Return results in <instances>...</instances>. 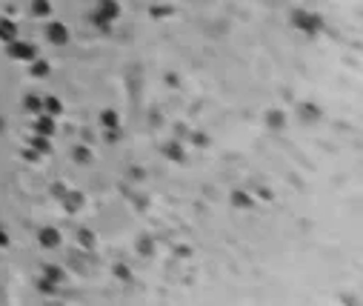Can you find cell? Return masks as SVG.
<instances>
[{"label":"cell","instance_id":"cell-19","mask_svg":"<svg viewBox=\"0 0 363 306\" xmlns=\"http://www.w3.org/2000/svg\"><path fill=\"white\" fill-rule=\"evenodd\" d=\"M46 277H49V280H60L63 272L58 269V266H46Z\"/></svg>","mask_w":363,"mask_h":306},{"label":"cell","instance_id":"cell-1","mask_svg":"<svg viewBox=\"0 0 363 306\" xmlns=\"http://www.w3.org/2000/svg\"><path fill=\"white\" fill-rule=\"evenodd\" d=\"M9 55L17 58V61H34V46L17 43V37H15V40H9Z\"/></svg>","mask_w":363,"mask_h":306},{"label":"cell","instance_id":"cell-15","mask_svg":"<svg viewBox=\"0 0 363 306\" xmlns=\"http://www.w3.org/2000/svg\"><path fill=\"white\" fill-rule=\"evenodd\" d=\"M100 121L106 123L109 129H118V115H115L112 109H109V112H103V118H100Z\"/></svg>","mask_w":363,"mask_h":306},{"label":"cell","instance_id":"cell-16","mask_svg":"<svg viewBox=\"0 0 363 306\" xmlns=\"http://www.w3.org/2000/svg\"><path fill=\"white\" fill-rule=\"evenodd\" d=\"M31 12H34V15H49V3H46V0H34V3H31Z\"/></svg>","mask_w":363,"mask_h":306},{"label":"cell","instance_id":"cell-2","mask_svg":"<svg viewBox=\"0 0 363 306\" xmlns=\"http://www.w3.org/2000/svg\"><path fill=\"white\" fill-rule=\"evenodd\" d=\"M46 34H49V40H52V43H58V46L69 43V31H66V26H63V23H49Z\"/></svg>","mask_w":363,"mask_h":306},{"label":"cell","instance_id":"cell-25","mask_svg":"<svg viewBox=\"0 0 363 306\" xmlns=\"http://www.w3.org/2000/svg\"><path fill=\"white\" fill-rule=\"evenodd\" d=\"M0 129H3V121H0Z\"/></svg>","mask_w":363,"mask_h":306},{"label":"cell","instance_id":"cell-20","mask_svg":"<svg viewBox=\"0 0 363 306\" xmlns=\"http://www.w3.org/2000/svg\"><path fill=\"white\" fill-rule=\"evenodd\" d=\"M301 115H303V118H318V109H315V106H303Z\"/></svg>","mask_w":363,"mask_h":306},{"label":"cell","instance_id":"cell-14","mask_svg":"<svg viewBox=\"0 0 363 306\" xmlns=\"http://www.w3.org/2000/svg\"><path fill=\"white\" fill-rule=\"evenodd\" d=\"M75 160H80V163H89V160H91V152L86 149V146H77V149H75Z\"/></svg>","mask_w":363,"mask_h":306},{"label":"cell","instance_id":"cell-21","mask_svg":"<svg viewBox=\"0 0 363 306\" xmlns=\"http://www.w3.org/2000/svg\"><path fill=\"white\" fill-rule=\"evenodd\" d=\"M80 241H83V246H86V249H91V244H94L91 232H80Z\"/></svg>","mask_w":363,"mask_h":306},{"label":"cell","instance_id":"cell-9","mask_svg":"<svg viewBox=\"0 0 363 306\" xmlns=\"http://www.w3.org/2000/svg\"><path fill=\"white\" fill-rule=\"evenodd\" d=\"M43 109L55 118V115H60V112H63V103L58 100V97H46V100H43Z\"/></svg>","mask_w":363,"mask_h":306},{"label":"cell","instance_id":"cell-13","mask_svg":"<svg viewBox=\"0 0 363 306\" xmlns=\"http://www.w3.org/2000/svg\"><path fill=\"white\" fill-rule=\"evenodd\" d=\"M232 203H235V206H243V209H246V206H252V198H249L246 192H235V195H232Z\"/></svg>","mask_w":363,"mask_h":306},{"label":"cell","instance_id":"cell-24","mask_svg":"<svg viewBox=\"0 0 363 306\" xmlns=\"http://www.w3.org/2000/svg\"><path fill=\"white\" fill-rule=\"evenodd\" d=\"M0 244H6V232L3 229H0Z\"/></svg>","mask_w":363,"mask_h":306},{"label":"cell","instance_id":"cell-5","mask_svg":"<svg viewBox=\"0 0 363 306\" xmlns=\"http://www.w3.org/2000/svg\"><path fill=\"white\" fill-rule=\"evenodd\" d=\"M295 26H301L306 31H315L320 26V20L315 17V15H306V12H295Z\"/></svg>","mask_w":363,"mask_h":306},{"label":"cell","instance_id":"cell-12","mask_svg":"<svg viewBox=\"0 0 363 306\" xmlns=\"http://www.w3.org/2000/svg\"><path fill=\"white\" fill-rule=\"evenodd\" d=\"M80 203H83V195H80V192H69V195H66V209H77Z\"/></svg>","mask_w":363,"mask_h":306},{"label":"cell","instance_id":"cell-6","mask_svg":"<svg viewBox=\"0 0 363 306\" xmlns=\"http://www.w3.org/2000/svg\"><path fill=\"white\" fill-rule=\"evenodd\" d=\"M34 129H37V135H55V121H52V115L49 118H37V123H34Z\"/></svg>","mask_w":363,"mask_h":306},{"label":"cell","instance_id":"cell-7","mask_svg":"<svg viewBox=\"0 0 363 306\" xmlns=\"http://www.w3.org/2000/svg\"><path fill=\"white\" fill-rule=\"evenodd\" d=\"M17 37V26L12 23V20H0V40H15Z\"/></svg>","mask_w":363,"mask_h":306},{"label":"cell","instance_id":"cell-3","mask_svg":"<svg viewBox=\"0 0 363 306\" xmlns=\"http://www.w3.org/2000/svg\"><path fill=\"white\" fill-rule=\"evenodd\" d=\"M58 244H60V232H58V229H52V226L40 229V246H43V249H55Z\"/></svg>","mask_w":363,"mask_h":306},{"label":"cell","instance_id":"cell-23","mask_svg":"<svg viewBox=\"0 0 363 306\" xmlns=\"http://www.w3.org/2000/svg\"><path fill=\"white\" fill-rule=\"evenodd\" d=\"M140 252H143V255H149V252H151V241L143 238V241H140Z\"/></svg>","mask_w":363,"mask_h":306},{"label":"cell","instance_id":"cell-22","mask_svg":"<svg viewBox=\"0 0 363 306\" xmlns=\"http://www.w3.org/2000/svg\"><path fill=\"white\" fill-rule=\"evenodd\" d=\"M115 275H118V277H123V280H129V277H132V275H129V269H126V266H115Z\"/></svg>","mask_w":363,"mask_h":306},{"label":"cell","instance_id":"cell-10","mask_svg":"<svg viewBox=\"0 0 363 306\" xmlns=\"http://www.w3.org/2000/svg\"><path fill=\"white\" fill-rule=\"evenodd\" d=\"M23 106H26V112H34V115H37V112L43 109V100H40V97H34V94H29V97L23 100Z\"/></svg>","mask_w":363,"mask_h":306},{"label":"cell","instance_id":"cell-11","mask_svg":"<svg viewBox=\"0 0 363 306\" xmlns=\"http://www.w3.org/2000/svg\"><path fill=\"white\" fill-rule=\"evenodd\" d=\"M31 75H34V77H46V75H49V63L46 61H34L31 63Z\"/></svg>","mask_w":363,"mask_h":306},{"label":"cell","instance_id":"cell-8","mask_svg":"<svg viewBox=\"0 0 363 306\" xmlns=\"http://www.w3.org/2000/svg\"><path fill=\"white\" fill-rule=\"evenodd\" d=\"M163 154H166L169 160H178V163L183 160V149H181V143H166V146H163Z\"/></svg>","mask_w":363,"mask_h":306},{"label":"cell","instance_id":"cell-4","mask_svg":"<svg viewBox=\"0 0 363 306\" xmlns=\"http://www.w3.org/2000/svg\"><path fill=\"white\" fill-rule=\"evenodd\" d=\"M118 3L115 0H100V9H97V20H115L118 17Z\"/></svg>","mask_w":363,"mask_h":306},{"label":"cell","instance_id":"cell-17","mask_svg":"<svg viewBox=\"0 0 363 306\" xmlns=\"http://www.w3.org/2000/svg\"><path fill=\"white\" fill-rule=\"evenodd\" d=\"M31 146H34V149H40V152H49V143H46V135H40V138H31Z\"/></svg>","mask_w":363,"mask_h":306},{"label":"cell","instance_id":"cell-18","mask_svg":"<svg viewBox=\"0 0 363 306\" xmlns=\"http://www.w3.org/2000/svg\"><path fill=\"white\" fill-rule=\"evenodd\" d=\"M269 126H272V129H280V126H283V115H280V112H269Z\"/></svg>","mask_w":363,"mask_h":306}]
</instances>
